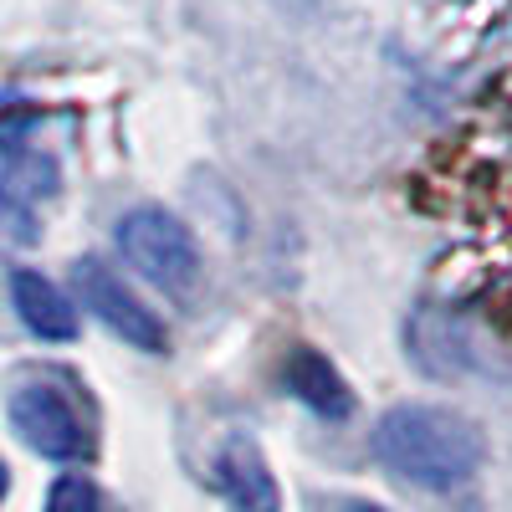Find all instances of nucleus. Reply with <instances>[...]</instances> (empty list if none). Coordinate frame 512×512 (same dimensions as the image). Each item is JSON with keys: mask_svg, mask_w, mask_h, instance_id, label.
Wrapping results in <instances>:
<instances>
[{"mask_svg": "<svg viewBox=\"0 0 512 512\" xmlns=\"http://www.w3.org/2000/svg\"><path fill=\"white\" fill-rule=\"evenodd\" d=\"M6 492H11V472H6V461H0V502H6Z\"/></svg>", "mask_w": 512, "mask_h": 512, "instance_id": "10", "label": "nucleus"}, {"mask_svg": "<svg viewBox=\"0 0 512 512\" xmlns=\"http://www.w3.org/2000/svg\"><path fill=\"white\" fill-rule=\"evenodd\" d=\"M374 456L420 492H456L477 477L482 436L446 405H395L374 425Z\"/></svg>", "mask_w": 512, "mask_h": 512, "instance_id": "1", "label": "nucleus"}, {"mask_svg": "<svg viewBox=\"0 0 512 512\" xmlns=\"http://www.w3.org/2000/svg\"><path fill=\"white\" fill-rule=\"evenodd\" d=\"M72 287L82 297V308H93V318L103 328H113L128 349L139 354H164L169 349V333L164 323L134 297V287H128L108 262H98V256H82V262L72 267Z\"/></svg>", "mask_w": 512, "mask_h": 512, "instance_id": "4", "label": "nucleus"}, {"mask_svg": "<svg viewBox=\"0 0 512 512\" xmlns=\"http://www.w3.org/2000/svg\"><path fill=\"white\" fill-rule=\"evenodd\" d=\"M282 384L303 400L313 415L323 420H344L354 410V390L344 384V374H338L318 349H292L287 364H282Z\"/></svg>", "mask_w": 512, "mask_h": 512, "instance_id": "6", "label": "nucleus"}, {"mask_svg": "<svg viewBox=\"0 0 512 512\" xmlns=\"http://www.w3.org/2000/svg\"><path fill=\"white\" fill-rule=\"evenodd\" d=\"M6 415L16 425V436L47 461H88L93 456V420L77 405L72 390L52 379H26L11 390Z\"/></svg>", "mask_w": 512, "mask_h": 512, "instance_id": "3", "label": "nucleus"}, {"mask_svg": "<svg viewBox=\"0 0 512 512\" xmlns=\"http://www.w3.org/2000/svg\"><path fill=\"white\" fill-rule=\"evenodd\" d=\"M11 303H16V318L36 338H47V344H72L77 338V308L67 303V292L52 277H41L31 267H16L11 272Z\"/></svg>", "mask_w": 512, "mask_h": 512, "instance_id": "5", "label": "nucleus"}, {"mask_svg": "<svg viewBox=\"0 0 512 512\" xmlns=\"http://www.w3.org/2000/svg\"><path fill=\"white\" fill-rule=\"evenodd\" d=\"M47 512H103V497H98V487L82 477V472H67V477L52 482Z\"/></svg>", "mask_w": 512, "mask_h": 512, "instance_id": "8", "label": "nucleus"}, {"mask_svg": "<svg viewBox=\"0 0 512 512\" xmlns=\"http://www.w3.org/2000/svg\"><path fill=\"white\" fill-rule=\"evenodd\" d=\"M344 512H384V507H379V502H349Z\"/></svg>", "mask_w": 512, "mask_h": 512, "instance_id": "9", "label": "nucleus"}, {"mask_svg": "<svg viewBox=\"0 0 512 512\" xmlns=\"http://www.w3.org/2000/svg\"><path fill=\"white\" fill-rule=\"evenodd\" d=\"M221 487H226L231 512H277V502H282L262 451L251 441H231L221 451Z\"/></svg>", "mask_w": 512, "mask_h": 512, "instance_id": "7", "label": "nucleus"}, {"mask_svg": "<svg viewBox=\"0 0 512 512\" xmlns=\"http://www.w3.org/2000/svg\"><path fill=\"white\" fill-rule=\"evenodd\" d=\"M118 251L149 287L185 297L200 282V246L190 236V226L164 205H134L118 221Z\"/></svg>", "mask_w": 512, "mask_h": 512, "instance_id": "2", "label": "nucleus"}]
</instances>
